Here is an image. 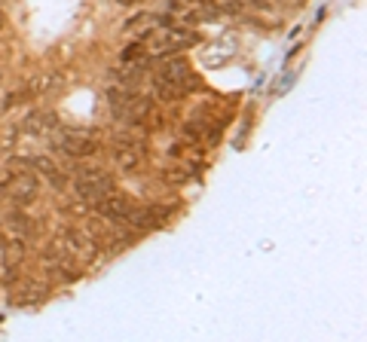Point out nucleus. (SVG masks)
<instances>
[{"instance_id":"0eeeda50","label":"nucleus","mask_w":367,"mask_h":342,"mask_svg":"<svg viewBox=\"0 0 367 342\" xmlns=\"http://www.w3.org/2000/svg\"><path fill=\"white\" fill-rule=\"evenodd\" d=\"M110 156H114V162H116V169H123V171H135V169H141V162H144V147L138 144V141H114V147H110Z\"/></svg>"},{"instance_id":"4468645a","label":"nucleus","mask_w":367,"mask_h":342,"mask_svg":"<svg viewBox=\"0 0 367 342\" xmlns=\"http://www.w3.org/2000/svg\"><path fill=\"white\" fill-rule=\"evenodd\" d=\"M119 4H132V0H119ZM135 4H138V0H135Z\"/></svg>"},{"instance_id":"1a4fd4ad","label":"nucleus","mask_w":367,"mask_h":342,"mask_svg":"<svg viewBox=\"0 0 367 342\" xmlns=\"http://www.w3.org/2000/svg\"><path fill=\"white\" fill-rule=\"evenodd\" d=\"M162 217H165L162 208H132L126 214V224L135 226V229H153V226L162 224Z\"/></svg>"},{"instance_id":"f257e3e1","label":"nucleus","mask_w":367,"mask_h":342,"mask_svg":"<svg viewBox=\"0 0 367 342\" xmlns=\"http://www.w3.org/2000/svg\"><path fill=\"white\" fill-rule=\"evenodd\" d=\"M190 89H196V73L190 71V64L184 59H172L165 61L160 73L153 77V92L162 101H178L184 98Z\"/></svg>"},{"instance_id":"6e6552de","label":"nucleus","mask_w":367,"mask_h":342,"mask_svg":"<svg viewBox=\"0 0 367 342\" xmlns=\"http://www.w3.org/2000/svg\"><path fill=\"white\" fill-rule=\"evenodd\" d=\"M95 208H98V214L104 217V220H126V214L135 205H132V199H128V196H123V193H116V190H110Z\"/></svg>"},{"instance_id":"f03ea898","label":"nucleus","mask_w":367,"mask_h":342,"mask_svg":"<svg viewBox=\"0 0 367 342\" xmlns=\"http://www.w3.org/2000/svg\"><path fill=\"white\" fill-rule=\"evenodd\" d=\"M107 104L114 110L116 119H123V123H144V119H150L153 114V98L150 95H141V92H123V89H110L107 92Z\"/></svg>"},{"instance_id":"f8f14e48","label":"nucleus","mask_w":367,"mask_h":342,"mask_svg":"<svg viewBox=\"0 0 367 342\" xmlns=\"http://www.w3.org/2000/svg\"><path fill=\"white\" fill-rule=\"evenodd\" d=\"M6 229H9V233H13L16 238H22V236L31 233L34 224L28 220V214H9V217H6Z\"/></svg>"},{"instance_id":"ddd939ff","label":"nucleus","mask_w":367,"mask_h":342,"mask_svg":"<svg viewBox=\"0 0 367 342\" xmlns=\"http://www.w3.org/2000/svg\"><path fill=\"white\" fill-rule=\"evenodd\" d=\"M132 59H135V61L144 59V46H141V43H132V46H128V49L123 52V61H132Z\"/></svg>"},{"instance_id":"9d476101","label":"nucleus","mask_w":367,"mask_h":342,"mask_svg":"<svg viewBox=\"0 0 367 342\" xmlns=\"http://www.w3.org/2000/svg\"><path fill=\"white\" fill-rule=\"evenodd\" d=\"M31 165L37 169V174H43V178L52 183L55 190H61V187H64V174H61L59 169H55V162L49 159V156H37V159H34Z\"/></svg>"},{"instance_id":"20e7f679","label":"nucleus","mask_w":367,"mask_h":342,"mask_svg":"<svg viewBox=\"0 0 367 342\" xmlns=\"http://www.w3.org/2000/svg\"><path fill=\"white\" fill-rule=\"evenodd\" d=\"M110 190H114V181H110V174L101 169H86L73 178V193H77V199L86 202V205H98Z\"/></svg>"},{"instance_id":"dca6fc26","label":"nucleus","mask_w":367,"mask_h":342,"mask_svg":"<svg viewBox=\"0 0 367 342\" xmlns=\"http://www.w3.org/2000/svg\"><path fill=\"white\" fill-rule=\"evenodd\" d=\"M0 77H4V71H0Z\"/></svg>"},{"instance_id":"2eb2a0df","label":"nucleus","mask_w":367,"mask_h":342,"mask_svg":"<svg viewBox=\"0 0 367 342\" xmlns=\"http://www.w3.org/2000/svg\"><path fill=\"white\" fill-rule=\"evenodd\" d=\"M199 4H208V0H199Z\"/></svg>"},{"instance_id":"7ed1b4c3","label":"nucleus","mask_w":367,"mask_h":342,"mask_svg":"<svg viewBox=\"0 0 367 342\" xmlns=\"http://www.w3.org/2000/svg\"><path fill=\"white\" fill-rule=\"evenodd\" d=\"M147 43H150L153 52L169 55V52L187 49V46H196L199 43V34L196 31H187V28H178V25H162V28H156V31L147 34Z\"/></svg>"},{"instance_id":"423d86ee","label":"nucleus","mask_w":367,"mask_h":342,"mask_svg":"<svg viewBox=\"0 0 367 342\" xmlns=\"http://www.w3.org/2000/svg\"><path fill=\"white\" fill-rule=\"evenodd\" d=\"M55 147L61 153L73 156V159H83V156H92L98 150V141L92 135L80 132V128H61V132H55Z\"/></svg>"},{"instance_id":"9b49d317","label":"nucleus","mask_w":367,"mask_h":342,"mask_svg":"<svg viewBox=\"0 0 367 342\" xmlns=\"http://www.w3.org/2000/svg\"><path fill=\"white\" fill-rule=\"evenodd\" d=\"M22 257H25V245H22V238H9V242H4V260L6 266H18L22 263Z\"/></svg>"},{"instance_id":"39448f33","label":"nucleus","mask_w":367,"mask_h":342,"mask_svg":"<svg viewBox=\"0 0 367 342\" xmlns=\"http://www.w3.org/2000/svg\"><path fill=\"white\" fill-rule=\"evenodd\" d=\"M4 196L13 202V205H18V208L31 205V202L40 196V178L31 174V171L9 174V178H4Z\"/></svg>"}]
</instances>
